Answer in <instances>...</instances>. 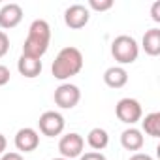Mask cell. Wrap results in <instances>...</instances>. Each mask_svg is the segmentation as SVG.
I'll return each instance as SVG.
<instances>
[{
  "label": "cell",
  "instance_id": "5",
  "mask_svg": "<svg viewBox=\"0 0 160 160\" xmlns=\"http://www.w3.org/2000/svg\"><path fill=\"white\" fill-rule=\"evenodd\" d=\"M55 104L60 108V109H72L79 104L81 100V91H79L77 85H72V83H62L55 89Z\"/></svg>",
  "mask_w": 160,
  "mask_h": 160
},
{
  "label": "cell",
  "instance_id": "7",
  "mask_svg": "<svg viewBox=\"0 0 160 160\" xmlns=\"http://www.w3.org/2000/svg\"><path fill=\"white\" fill-rule=\"evenodd\" d=\"M83 147H85V139L75 134V132H70L66 136L60 138L58 141V151H60V156L66 158V160H72V158H77L83 154Z\"/></svg>",
  "mask_w": 160,
  "mask_h": 160
},
{
  "label": "cell",
  "instance_id": "25",
  "mask_svg": "<svg viewBox=\"0 0 160 160\" xmlns=\"http://www.w3.org/2000/svg\"><path fill=\"white\" fill-rule=\"evenodd\" d=\"M53 160H66V158H62V156H58V158H53Z\"/></svg>",
  "mask_w": 160,
  "mask_h": 160
},
{
  "label": "cell",
  "instance_id": "8",
  "mask_svg": "<svg viewBox=\"0 0 160 160\" xmlns=\"http://www.w3.org/2000/svg\"><path fill=\"white\" fill-rule=\"evenodd\" d=\"M89 21H91V10L87 6H83V4H72L64 12V23L72 30L83 28Z\"/></svg>",
  "mask_w": 160,
  "mask_h": 160
},
{
  "label": "cell",
  "instance_id": "4",
  "mask_svg": "<svg viewBox=\"0 0 160 160\" xmlns=\"http://www.w3.org/2000/svg\"><path fill=\"white\" fill-rule=\"evenodd\" d=\"M115 113H117V119L121 122L132 126L138 121H141L143 109H141V104L136 98H121L115 106Z\"/></svg>",
  "mask_w": 160,
  "mask_h": 160
},
{
  "label": "cell",
  "instance_id": "24",
  "mask_svg": "<svg viewBox=\"0 0 160 160\" xmlns=\"http://www.w3.org/2000/svg\"><path fill=\"white\" fill-rule=\"evenodd\" d=\"M6 147H8V139H6L4 134H0V156L6 152Z\"/></svg>",
  "mask_w": 160,
  "mask_h": 160
},
{
  "label": "cell",
  "instance_id": "9",
  "mask_svg": "<svg viewBox=\"0 0 160 160\" xmlns=\"http://www.w3.org/2000/svg\"><path fill=\"white\" fill-rule=\"evenodd\" d=\"M13 143H15V149H17V151H21V152H32V151H36L38 145H40V134H38L34 128L25 126V128L17 130Z\"/></svg>",
  "mask_w": 160,
  "mask_h": 160
},
{
  "label": "cell",
  "instance_id": "1",
  "mask_svg": "<svg viewBox=\"0 0 160 160\" xmlns=\"http://www.w3.org/2000/svg\"><path fill=\"white\" fill-rule=\"evenodd\" d=\"M51 43V27L45 19H34L28 27V36L23 43V55L40 58L47 53Z\"/></svg>",
  "mask_w": 160,
  "mask_h": 160
},
{
  "label": "cell",
  "instance_id": "23",
  "mask_svg": "<svg viewBox=\"0 0 160 160\" xmlns=\"http://www.w3.org/2000/svg\"><path fill=\"white\" fill-rule=\"evenodd\" d=\"M128 160H154L151 154H147V152H134Z\"/></svg>",
  "mask_w": 160,
  "mask_h": 160
},
{
  "label": "cell",
  "instance_id": "20",
  "mask_svg": "<svg viewBox=\"0 0 160 160\" xmlns=\"http://www.w3.org/2000/svg\"><path fill=\"white\" fill-rule=\"evenodd\" d=\"M79 160H108V158H106V154H102L98 151H91V152L81 154V156H79Z\"/></svg>",
  "mask_w": 160,
  "mask_h": 160
},
{
  "label": "cell",
  "instance_id": "15",
  "mask_svg": "<svg viewBox=\"0 0 160 160\" xmlns=\"http://www.w3.org/2000/svg\"><path fill=\"white\" fill-rule=\"evenodd\" d=\"M87 143H89V147L91 149H94V151H104L106 147H108V143H109V136H108V132L104 130V128H100V126H96V128H92L91 132H89V136H87Z\"/></svg>",
  "mask_w": 160,
  "mask_h": 160
},
{
  "label": "cell",
  "instance_id": "17",
  "mask_svg": "<svg viewBox=\"0 0 160 160\" xmlns=\"http://www.w3.org/2000/svg\"><path fill=\"white\" fill-rule=\"evenodd\" d=\"M89 10L94 12H108L113 8V0H89Z\"/></svg>",
  "mask_w": 160,
  "mask_h": 160
},
{
  "label": "cell",
  "instance_id": "18",
  "mask_svg": "<svg viewBox=\"0 0 160 160\" xmlns=\"http://www.w3.org/2000/svg\"><path fill=\"white\" fill-rule=\"evenodd\" d=\"M8 51H10V38L4 30H0V58L6 57Z\"/></svg>",
  "mask_w": 160,
  "mask_h": 160
},
{
  "label": "cell",
  "instance_id": "3",
  "mask_svg": "<svg viewBox=\"0 0 160 160\" xmlns=\"http://www.w3.org/2000/svg\"><path fill=\"white\" fill-rule=\"evenodd\" d=\"M111 55L121 66L122 64H132L139 57V45L132 36L121 34L111 42Z\"/></svg>",
  "mask_w": 160,
  "mask_h": 160
},
{
  "label": "cell",
  "instance_id": "12",
  "mask_svg": "<svg viewBox=\"0 0 160 160\" xmlns=\"http://www.w3.org/2000/svg\"><path fill=\"white\" fill-rule=\"evenodd\" d=\"M104 83L111 89H122L128 83V72L122 66H111L104 72Z\"/></svg>",
  "mask_w": 160,
  "mask_h": 160
},
{
  "label": "cell",
  "instance_id": "14",
  "mask_svg": "<svg viewBox=\"0 0 160 160\" xmlns=\"http://www.w3.org/2000/svg\"><path fill=\"white\" fill-rule=\"evenodd\" d=\"M141 45H143V49H145L147 55L158 57L160 55V28H149L143 34Z\"/></svg>",
  "mask_w": 160,
  "mask_h": 160
},
{
  "label": "cell",
  "instance_id": "22",
  "mask_svg": "<svg viewBox=\"0 0 160 160\" xmlns=\"http://www.w3.org/2000/svg\"><path fill=\"white\" fill-rule=\"evenodd\" d=\"M151 15H152V21L160 23V2H154L152 8H151Z\"/></svg>",
  "mask_w": 160,
  "mask_h": 160
},
{
  "label": "cell",
  "instance_id": "21",
  "mask_svg": "<svg viewBox=\"0 0 160 160\" xmlns=\"http://www.w3.org/2000/svg\"><path fill=\"white\" fill-rule=\"evenodd\" d=\"M0 160H25V158H23V154H21V152L12 151V152H4L2 156H0Z\"/></svg>",
  "mask_w": 160,
  "mask_h": 160
},
{
  "label": "cell",
  "instance_id": "11",
  "mask_svg": "<svg viewBox=\"0 0 160 160\" xmlns=\"http://www.w3.org/2000/svg\"><path fill=\"white\" fill-rule=\"evenodd\" d=\"M121 145H122L126 151H134V152L139 151V149L145 145L143 132L138 130V128H134V126L122 130V134H121Z\"/></svg>",
  "mask_w": 160,
  "mask_h": 160
},
{
  "label": "cell",
  "instance_id": "16",
  "mask_svg": "<svg viewBox=\"0 0 160 160\" xmlns=\"http://www.w3.org/2000/svg\"><path fill=\"white\" fill-rule=\"evenodd\" d=\"M143 132L151 138H160V113L152 111L149 115H145V119L141 121Z\"/></svg>",
  "mask_w": 160,
  "mask_h": 160
},
{
  "label": "cell",
  "instance_id": "2",
  "mask_svg": "<svg viewBox=\"0 0 160 160\" xmlns=\"http://www.w3.org/2000/svg\"><path fill=\"white\" fill-rule=\"evenodd\" d=\"M83 53L79 51L77 47H64L58 51L57 58L53 60V66H51V73L55 79H58V81H66V79L77 75L79 72L83 70Z\"/></svg>",
  "mask_w": 160,
  "mask_h": 160
},
{
  "label": "cell",
  "instance_id": "13",
  "mask_svg": "<svg viewBox=\"0 0 160 160\" xmlns=\"http://www.w3.org/2000/svg\"><path fill=\"white\" fill-rule=\"evenodd\" d=\"M42 60L40 58H32V57H25L21 55L19 60H17V70L23 77H28V79H34L42 73Z\"/></svg>",
  "mask_w": 160,
  "mask_h": 160
},
{
  "label": "cell",
  "instance_id": "6",
  "mask_svg": "<svg viewBox=\"0 0 160 160\" xmlns=\"http://www.w3.org/2000/svg\"><path fill=\"white\" fill-rule=\"evenodd\" d=\"M38 126H40V132L47 138H55V136H60L64 132V126H66V121L64 117L58 113V111H45L40 115V121H38Z\"/></svg>",
  "mask_w": 160,
  "mask_h": 160
},
{
  "label": "cell",
  "instance_id": "19",
  "mask_svg": "<svg viewBox=\"0 0 160 160\" xmlns=\"http://www.w3.org/2000/svg\"><path fill=\"white\" fill-rule=\"evenodd\" d=\"M10 77H12L10 68H8V66H4V64H0V87L8 85V83H10Z\"/></svg>",
  "mask_w": 160,
  "mask_h": 160
},
{
  "label": "cell",
  "instance_id": "10",
  "mask_svg": "<svg viewBox=\"0 0 160 160\" xmlns=\"http://www.w3.org/2000/svg\"><path fill=\"white\" fill-rule=\"evenodd\" d=\"M21 21H23V8L19 4L10 2L0 8V28H4V30L15 28Z\"/></svg>",
  "mask_w": 160,
  "mask_h": 160
}]
</instances>
